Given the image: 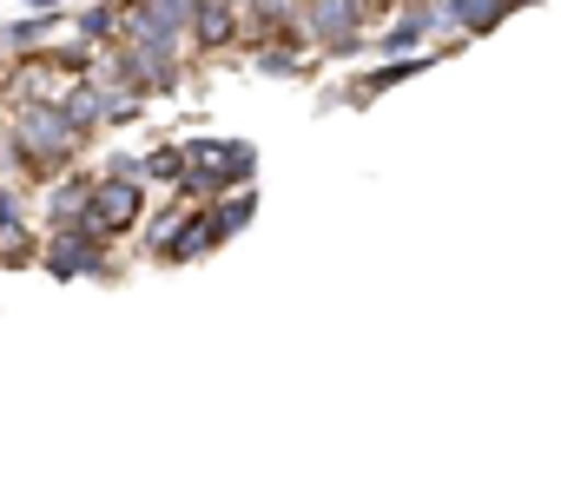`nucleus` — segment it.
I'll use <instances>...</instances> for the list:
<instances>
[{
  "label": "nucleus",
  "mask_w": 561,
  "mask_h": 495,
  "mask_svg": "<svg viewBox=\"0 0 561 495\" xmlns=\"http://www.w3.org/2000/svg\"><path fill=\"white\" fill-rule=\"evenodd\" d=\"M34 252H41V225L21 185H0V265H34Z\"/></svg>",
  "instance_id": "423d86ee"
},
{
  "label": "nucleus",
  "mask_w": 561,
  "mask_h": 495,
  "mask_svg": "<svg viewBox=\"0 0 561 495\" xmlns=\"http://www.w3.org/2000/svg\"><path fill=\"white\" fill-rule=\"evenodd\" d=\"M146 211H152V185H146L139 172H93L87 205H80V218H87L93 231H106L113 244L133 238V231L146 225Z\"/></svg>",
  "instance_id": "7ed1b4c3"
},
{
  "label": "nucleus",
  "mask_w": 561,
  "mask_h": 495,
  "mask_svg": "<svg viewBox=\"0 0 561 495\" xmlns=\"http://www.w3.org/2000/svg\"><path fill=\"white\" fill-rule=\"evenodd\" d=\"M139 179L159 185V192H179V179H185V139H159L152 152H139Z\"/></svg>",
  "instance_id": "9d476101"
},
{
  "label": "nucleus",
  "mask_w": 561,
  "mask_h": 495,
  "mask_svg": "<svg viewBox=\"0 0 561 495\" xmlns=\"http://www.w3.org/2000/svg\"><path fill=\"white\" fill-rule=\"evenodd\" d=\"M67 34L87 47H113L119 41V0H93V8H67Z\"/></svg>",
  "instance_id": "1a4fd4ad"
},
{
  "label": "nucleus",
  "mask_w": 561,
  "mask_h": 495,
  "mask_svg": "<svg viewBox=\"0 0 561 495\" xmlns=\"http://www.w3.org/2000/svg\"><path fill=\"white\" fill-rule=\"evenodd\" d=\"M515 8H541V0H515Z\"/></svg>",
  "instance_id": "f8f14e48"
},
{
  "label": "nucleus",
  "mask_w": 561,
  "mask_h": 495,
  "mask_svg": "<svg viewBox=\"0 0 561 495\" xmlns=\"http://www.w3.org/2000/svg\"><path fill=\"white\" fill-rule=\"evenodd\" d=\"M430 41H443V14L423 8V0H403L390 21L370 27V47H377V54H416V47H430Z\"/></svg>",
  "instance_id": "39448f33"
},
{
  "label": "nucleus",
  "mask_w": 561,
  "mask_h": 495,
  "mask_svg": "<svg viewBox=\"0 0 561 495\" xmlns=\"http://www.w3.org/2000/svg\"><path fill=\"white\" fill-rule=\"evenodd\" d=\"M231 8H257V0H231Z\"/></svg>",
  "instance_id": "9b49d317"
},
{
  "label": "nucleus",
  "mask_w": 561,
  "mask_h": 495,
  "mask_svg": "<svg viewBox=\"0 0 561 495\" xmlns=\"http://www.w3.org/2000/svg\"><path fill=\"white\" fill-rule=\"evenodd\" d=\"M34 265H41L54 285H73V278H119L113 238H106V231H93L87 218H73V225H60V231H41Z\"/></svg>",
  "instance_id": "f257e3e1"
},
{
  "label": "nucleus",
  "mask_w": 561,
  "mask_h": 495,
  "mask_svg": "<svg viewBox=\"0 0 561 495\" xmlns=\"http://www.w3.org/2000/svg\"><path fill=\"white\" fill-rule=\"evenodd\" d=\"M238 34H244V8H231V0H192L185 8V54L192 60L238 54Z\"/></svg>",
  "instance_id": "20e7f679"
},
{
  "label": "nucleus",
  "mask_w": 561,
  "mask_h": 495,
  "mask_svg": "<svg viewBox=\"0 0 561 495\" xmlns=\"http://www.w3.org/2000/svg\"><path fill=\"white\" fill-rule=\"evenodd\" d=\"M244 54H251V67H257L264 80H298V73L311 67V47H305V41H251Z\"/></svg>",
  "instance_id": "6e6552de"
},
{
  "label": "nucleus",
  "mask_w": 561,
  "mask_h": 495,
  "mask_svg": "<svg viewBox=\"0 0 561 495\" xmlns=\"http://www.w3.org/2000/svg\"><path fill=\"white\" fill-rule=\"evenodd\" d=\"M298 21L318 60H357L370 47V0H298Z\"/></svg>",
  "instance_id": "f03ea898"
},
{
  "label": "nucleus",
  "mask_w": 561,
  "mask_h": 495,
  "mask_svg": "<svg viewBox=\"0 0 561 495\" xmlns=\"http://www.w3.org/2000/svg\"><path fill=\"white\" fill-rule=\"evenodd\" d=\"M60 27H67V8H60V0H34V8H27L21 21H8V27H0V60H14V54H34V47H47Z\"/></svg>",
  "instance_id": "0eeeda50"
}]
</instances>
